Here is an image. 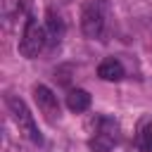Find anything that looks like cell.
Segmentation results:
<instances>
[{
	"mask_svg": "<svg viewBox=\"0 0 152 152\" xmlns=\"http://www.w3.org/2000/svg\"><path fill=\"white\" fill-rule=\"evenodd\" d=\"M7 109H10L12 119H14V124L19 126V133H24L31 142L40 145V142H43V135H40V131H38V126H36V121H33V114L28 112L26 102H24L21 97H17V95H10V97H7Z\"/></svg>",
	"mask_w": 152,
	"mask_h": 152,
	"instance_id": "1",
	"label": "cell"
},
{
	"mask_svg": "<svg viewBox=\"0 0 152 152\" xmlns=\"http://www.w3.org/2000/svg\"><path fill=\"white\" fill-rule=\"evenodd\" d=\"M45 43H48V31L28 14V19H26V26H24V33H21V40H19V52L24 55V57H38V52L45 48Z\"/></svg>",
	"mask_w": 152,
	"mask_h": 152,
	"instance_id": "2",
	"label": "cell"
},
{
	"mask_svg": "<svg viewBox=\"0 0 152 152\" xmlns=\"http://www.w3.org/2000/svg\"><path fill=\"white\" fill-rule=\"evenodd\" d=\"M104 28V7L97 0L86 2L83 12H81V31L88 38H100Z\"/></svg>",
	"mask_w": 152,
	"mask_h": 152,
	"instance_id": "3",
	"label": "cell"
},
{
	"mask_svg": "<svg viewBox=\"0 0 152 152\" xmlns=\"http://www.w3.org/2000/svg\"><path fill=\"white\" fill-rule=\"evenodd\" d=\"M33 100H36V104H38V109L48 116V119H55L57 114H59V102H57V95L48 88V86H36L33 88Z\"/></svg>",
	"mask_w": 152,
	"mask_h": 152,
	"instance_id": "4",
	"label": "cell"
},
{
	"mask_svg": "<svg viewBox=\"0 0 152 152\" xmlns=\"http://www.w3.org/2000/svg\"><path fill=\"white\" fill-rule=\"evenodd\" d=\"M97 76H100L102 81H121V78H124V64H121L119 59L109 57V59L100 62V66H97Z\"/></svg>",
	"mask_w": 152,
	"mask_h": 152,
	"instance_id": "5",
	"label": "cell"
},
{
	"mask_svg": "<svg viewBox=\"0 0 152 152\" xmlns=\"http://www.w3.org/2000/svg\"><path fill=\"white\" fill-rule=\"evenodd\" d=\"M66 107L71 109V112H86L88 107H90V93L88 90H83V88H74V90H69V95H66Z\"/></svg>",
	"mask_w": 152,
	"mask_h": 152,
	"instance_id": "6",
	"label": "cell"
},
{
	"mask_svg": "<svg viewBox=\"0 0 152 152\" xmlns=\"http://www.w3.org/2000/svg\"><path fill=\"white\" fill-rule=\"evenodd\" d=\"M45 26H48L50 40H59V38L64 36V21H62V17H59L55 10H48V12H45Z\"/></svg>",
	"mask_w": 152,
	"mask_h": 152,
	"instance_id": "7",
	"label": "cell"
},
{
	"mask_svg": "<svg viewBox=\"0 0 152 152\" xmlns=\"http://www.w3.org/2000/svg\"><path fill=\"white\" fill-rule=\"evenodd\" d=\"M88 147L93 152H109L114 147V135L107 133V131H100V133H95V138H90Z\"/></svg>",
	"mask_w": 152,
	"mask_h": 152,
	"instance_id": "8",
	"label": "cell"
},
{
	"mask_svg": "<svg viewBox=\"0 0 152 152\" xmlns=\"http://www.w3.org/2000/svg\"><path fill=\"white\" fill-rule=\"evenodd\" d=\"M31 7V0H2V12L7 19H14L19 14H26Z\"/></svg>",
	"mask_w": 152,
	"mask_h": 152,
	"instance_id": "9",
	"label": "cell"
},
{
	"mask_svg": "<svg viewBox=\"0 0 152 152\" xmlns=\"http://www.w3.org/2000/svg\"><path fill=\"white\" fill-rule=\"evenodd\" d=\"M135 145H138L140 152H152V124L142 126V131L135 138Z\"/></svg>",
	"mask_w": 152,
	"mask_h": 152,
	"instance_id": "10",
	"label": "cell"
}]
</instances>
